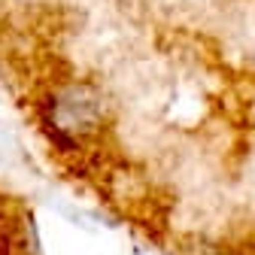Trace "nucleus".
Returning a JSON list of instances; mask_svg holds the SVG:
<instances>
[{"label": "nucleus", "instance_id": "1", "mask_svg": "<svg viewBox=\"0 0 255 255\" xmlns=\"http://www.w3.org/2000/svg\"><path fill=\"white\" fill-rule=\"evenodd\" d=\"M43 110L46 128L64 146H73L104 128V98L91 85H61Z\"/></svg>", "mask_w": 255, "mask_h": 255}]
</instances>
